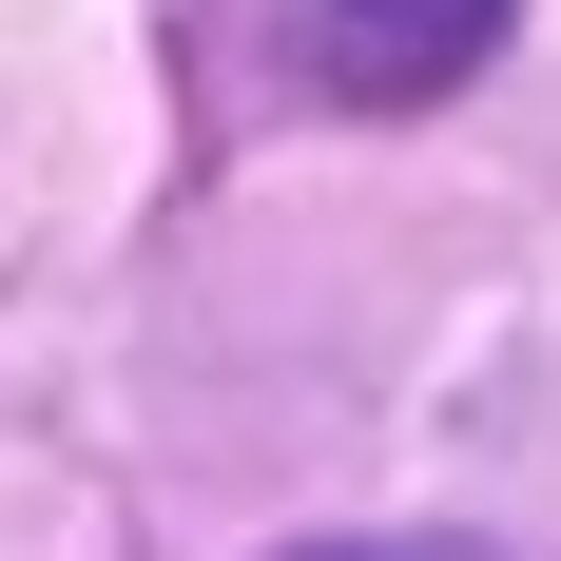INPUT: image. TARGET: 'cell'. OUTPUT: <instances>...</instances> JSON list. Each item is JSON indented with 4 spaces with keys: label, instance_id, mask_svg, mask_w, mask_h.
<instances>
[{
    "label": "cell",
    "instance_id": "obj_2",
    "mask_svg": "<svg viewBox=\"0 0 561 561\" xmlns=\"http://www.w3.org/2000/svg\"><path fill=\"white\" fill-rule=\"evenodd\" d=\"M310 561H504V542H310Z\"/></svg>",
    "mask_w": 561,
    "mask_h": 561
},
{
    "label": "cell",
    "instance_id": "obj_1",
    "mask_svg": "<svg viewBox=\"0 0 561 561\" xmlns=\"http://www.w3.org/2000/svg\"><path fill=\"white\" fill-rule=\"evenodd\" d=\"M504 20H523V0H272L290 78H310V98H348V116H426V98H465V78L504 58Z\"/></svg>",
    "mask_w": 561,
    "mask_h": 561
}]
</instances>
